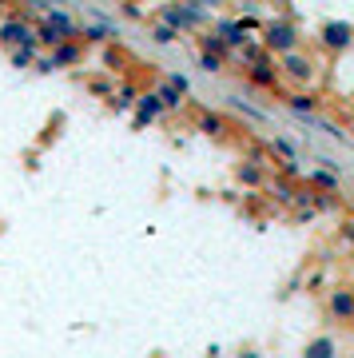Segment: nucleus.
<instances>
[{
	"label": "nucleus",
	"instance_id": "nucleus-1",
	"mask_svg": "<svg viewBox=\"0 0 354 358\" xmlns=\"http://www.w3.org/2000/svg\"><path fill=\"white\" fill-rule=\"evenodd\" d=\"M259 40H263V48L271 52V56H287V52L303 48V32H299V24H295V16H271V20H263V32H259Z\"/></svg>",
	"mask_w": 354,
	"mask_h": 358
},
{
	"label": "nucleus",
	"instance_id": "nucleus-2",
	"mask_svg": "<svg viewBox=\"0 0 354 358\" xmlns=\"http://www.w3.org/2000/svg\"><path fill=\"white\" fill-rule=\"evenodd\" d=\"M155 20L183 36V32H199V28L211 24V13H207V4H160Z\"/></svg>",
	"mask_w": 354,
	"mask_h": 358
},
{
	"label": "nucleus",
	"instance_id": "nucleus-3",
	"mask_svg": "<svg viewBox=\"0 0 354 358\" xmlns=\"http://www.w3.org/2000/svg\"><path fill=\"white\" fill-rule=\"evenodd\" d=\"M275 64H278L283 84H299V92H306L318 80V60H315V52H306V48H295L287 56H278Z\"/></svg>",
	"mask_w": 354,
	"mask_h": 358
},
{
	"label": "nucleus",
	"instance_id": "nucleus-4",
	"mask_svg": "<svg viewBox=\"0 0 354 358\" xmlns=\"http://www.w3.org/2000/svg\"><path fill=\"white\" fill-rule=\"evenodd\" d=\"M0 44H4L8 52H16V48H32V52H36V44H40L36 24H32V20H24L20 13L0 16Z\"/></svg>",
	"mask_w": 354,
	"mask_h": 358
},
{
	"label": "nucleus",
	"instance_id": "nucleus-5",
	"mask_svg": "<svg viewBox=\"0 0 354 358\" xmlns=\"http://www.w3.org/2000/svg\"><path fill=\"white\" fill-rule=\"evenodd\" d=\"M318 48L327 52V56H346L354 48V24L351 20H323L318 24Z\"/></svg>",
	"mask_w": 354,
	"mask_h": 358
},
{
	"label": "nucleus",
	"instance_id": "nucleus-6",
	"mask_svg": "<svg viewBox=\"0 0 354 358\" xmlns=\"http://www.w3.org/2000/svg\"><path fill=\"white\" fill-rule=\"evenodd\" d=\"M327 319L339 327H354V287H330L327 291Z\"/></svg>",
	"mask_w": 354,
	"mask_h": 358
},
{
	"label": "nucleus",
	"instance_id": "nucleus-7",
	"mask_svg": "<svg viewBox=\"0 0 354 358\" xmlns=\"http://www.w3.org/2000/svg\"><path fill=\"white\" fill-rule=\"evenodd\" d=\"M195 131L211 136V140H227L231 124H227V115L215 112V108H199V112H195Z\"/></svg>",
	"mask_w": 354,
	"mask_h": 358
},
{
	"label": "nucleus",
	"instance_id": "nucleus-8",
	"mask_svg": "<svg viewBox=\"0 0 354 358\" xmlns=\"http://www.w3.org/2000/svg\"><path fill=\"white\" fill-rule=\"evenodd\" d=\"M164 103H160V96H155L152 88L143 92V96H139V103H136V112H132V124H136V128H148V124H155V120H164Z\"/></svg>",
	"mask_w": 354,
	"mask_h": 358
},
{
	"label": "nucleus",
	"instance_id": "nucleus-9",
	"mask_svg": "<svg viewBox=\"0 0 354 358\" xmlns=\"http://www.w3.org/2000/svg\"><path fill=\"white\" fill-rule=\"evenodd\" d=\"M243 72H247V84H251V88H263V92H278V88H283V76H278L275 60L255 64V68H243Z\"/></svg>",
	"mask_w": 354,
	"mask_h": 358
},
{
	"label": "nucleus",
	"instance_id": "nucleus-10",
	"mask_svg": "<svg viewBox=\"0 0 354 358\" xmlns=\"http://www.w3.org/2000/svg\"><path fill=\"white\" fill-rule=\"evenodd\" d=\"M84 52H88V44L84 40H64L60 48H52V68H76V64H84Z\"/></svg>",
	"mask_w": 354,
	"mask_h": 358
},
{
	"label": "nucleus",
	"instance_id": "nucleus-11",
	"mask_svg": "<svg viewBox=\"0 0 354 358\" xmlns=\"http://www.w3.org/2000/svg\"><path fill=\"white\" fill-rule=\"evenodd\" d=\"M306 187L311 192H327V195H339V171H330V167H311L306 171Z\"/></svg>",
	"mask_w": 354,
	"mask_h": 358
},
{
	"label": "nucleus",
	"instance_id": "nucleus-12",
	"mask_svg": "<svg viewBox=\"0 0 354 358\" xmlns=\"http://www.w3.org/2000/svg\"><path fill=\"white\" fill-rule=\"evenodd\" d=\"M40 24L56 28L64 40H76V36H80V32H76V20H72V13H64V8H48V13L40 16Z\"/></svg>",
	"mask_w": 354,
	"mask_h": 358
},
{
	"label": "nucleus",
	"instance_id": "nucleus-13",
	"mask_svg": "<svg viewBox=\"0 0 354 358\" xmlns=\"http://www.w3.org/2000/svg\"><path fill=\"white\" fill-rule=\"evenodd\" d=\"M143 92H148V88H139L136 80H124V84L115 88V96H112V108H115V112H136V103H139Z\"/></svg>",
	"mask_w": 354,
	"mask_h": 358
},
{
	"label": "nucleus",
	"instance_id": "nucleus-14",
	"mask_svg": "<svg viewBox=\"0 0 354 358\" xmlns=\"http://www.w3.org/2000/svg\"><path fill=\"white\" fill-rule=\"evenodd\" d=\"M303 358H339V338L334 334H315L303 346Z\"/></svg>",
	"mask_w": 354,
	"mask_h": 358
},
{
	"label": "nucleus",
	"instance_id": "nucleus-15",
	"mask_svg": "<svg viewBox=\"0 0 354 358\" xmlns=\"http://www.w3.org/2000/svg\"><path fill=\"white\" fill-rule=\"evenodd\" d=\"M235 176H239V183L243 187H267V167L263 164H255V159H243L239 167H235Z\"/></svg>",
	"mask_w": 354,
	"mask_h": 358
},
{
	"label": "nucleus",
	"instance_id": "nucleus-16",
	"mask_svg": "<svg viewBox=\"0 0 354 358\" xmlns=\"http://www.w3.org/2000/svg\"><path fill=\"white\" fill-rule=\"evenodd\" d=\"M318 96L315 92H291V96H287V108H291L295 115H303V120H311V115H318Z\"/></svg>",
	"mask_w": 354,
	"mask_h": 358
},
{
	"label": "nucleus",
	"instance_id": "nucleus-17",
	"mask_svg": "<svg viewBox=\"0 0 354 358\" xmlns=\"http://www.w3.org/2000/svg\"><path fill=\"white\" fill-rule=\"evenodd\" d=\"M152 92H155V96H160V103H164V112H179V108L187 103V100H183V96H179L176 88H171V84H167L164 76H160V80H155V84H152Z\"/></svg>",
	"mask_w": 354,
	"mask_h": 358
},
{
	"label": "nucleus",
	"instance_id": "nucleus-18",
	"mask_svg": "<svg viewBox=\"0 0 354 358\" xmlns=\"http://www.w3.org/2000/svg\"><path fill=\"white\" fill-rule=\"evenodd\" d=\"M267 192H271V199H278V203H283V207H287V203H295V199H299V192H295V183H291V179H283V176L267 179Z\"/></svg>",
	"mask_w": 354,
	"mask_h": 358
},
{
	"label": "nucleus",
	"instance_id": "nucleus-19",
	"mask_svg": "<svg viewBox=\"0 0 354 358\" xmlns=\"http://www.w3.org/2000/svg\"><path fill=\"white\" fill-rule=\"evenodd\" d=\"M271 155H275V164H299V148L287 136H275L271 140Z\"/></svg>",
	"mask_w": 354,
	"mask_h": 358
},
{
	"label": "nucleus",
	"instance_id": "nucleus-20",
	"mask_svg": "<svg viewBox=\"0 0 354 358\" xmlns=\"http://www.w3.org/2000/svg\"><path fill=\"white\" fill-rule=\"evenodd\" d=\"M199 52H211V56H227V60H231V48H227V40L219 36L215 28H207V32L199 36Z\"/></svg>",
	"mask_w": 354,
	"mask_h": 358
},
{
	"label": "nucleus",
	"instance_id": "nucleus-21",
	"mask_svg": "<svg viewBox=\"0 0 354 358\" xmlns=\"http://www.w3.org/2000/svg\"><path fill=\"white\" fill-rule=\"evenodd\" d=\"M115 88H120V84H115L112 76H92V80H88V92H92V96H115Z\"/></svg>",
	"mask_w": 354,
	"mask_h": 358
},
{
	"label": "nucleus",
	"instance_id": "nucleus-22",
	"mask_svg": "<svg viewBox=\"0 0 354 358\" xmlns=\"http://www.w3.org/2000/svg\"><path fill=\"white\" fill-rule=\"evenodd\" d=\"M80 40H84V44H100V40H108V24H104V20H96V24H84Z\"/></svg>",
	"mask_w": 354,
	"mask_h": 358
},
{
	"label": "nucleus",
	"instance_id": "nucleus-23",
	"mask_svg": "<svg viewBox=\"0 0 354 358\" xmlns=\"http://www.w3.org/2000/svg\"><path fill=\"white\" fill-rule=\"evenodd\" d=\"M199 68H203V72H223V68H227V56H211V52H199Z\"/></svg>",
	"mask_w": 354,
	"mask_h": 358
},
{
	"label": "nucleus",
	"instance_id": "nucleus-24",
	"mask_svg": "<svg viewBox=\"0 0 354 358\" xmlns=\"http://www.w3.org/2000/svg\"><path fill=\"white\" fill-rule=\"evenodd\" d=\"M152 40H155V44H176L179 32H176V28H167V24H160V20H155V24H152Z\"/></svg>",
	"mask_w": 354,
	"mask_h": 358
},
{
	"label": "nucleus",
	"instance_id": "nucleus-25",
	"mask_svg": "<svg viewBox=\"0 0 354 358\" xmlns=\"http://www.w3.org/2000/svg\"><path fill=\"white\" fill-rule=\"evenodd\" d=\"M8 60H13L16 68H32L36 64V52L32 48H16V52H8Z\"/></svg>",
	"mask_w": 354,
	"mask_h": 358
},
{
	"label": "nucleus",
	"instance_id": "nucleus-26",
	"mask_svg": "<svg viewBox=\"0 0 354 358\" xmlns=\"http://www.w3.org/2000/svg\"><path fill=\"white\" fill-rule=\"evenodd\" d=\"M164 80H167V84H171V88L179 92V96H183V100L191 96V80L183 76V72H171V76H164Z\"/></svg>",
	"mask_w": 354,
	"mask_h": 358
},
{
	"label": "nucleus",
	"instance_id": "nucleus-27",
	"mask_svg": "<svg viewBox=\"0 0 354 358\" xmlns=\"http://www.w3.org/2000/svg\"><path fill=\"white\" fill-rule=\"evenodd\" d=\"M124 16H132V20H143V16H148V13H143L139 4H124Z\"/></svg>",
	"mask_w": 354,
	"mask_h": 358
},
{
	"label": "nucleus",
	"instance_id": "nucleus-28",
	"mask_svg": "<svg viewBox=\"0 0 354 358\" xmlns=\"http://www.w3.org/2000/svg\"><path fill=\"white\" fill-rule=\"evenodd\" d=\"M339 239H342L346 247H354V223H346V227L339 231Z\"/></svg>",
	"mask_w": 354,
	"mask_h": 358
},
{
	"label": "nucleus",
	"instance_id": "nucleus-29",
	"mask_svg": "<svg viewBox=\"0 0 354 358\" xmlns=\"http://www.w3.org/2000/svg\"><path fill=\"white\" fill-rule=\"evenodd\" d=\"M235 358H267V355H263V350H259V346H243V350H239V355H235Z\"/></svg>",
	"mask_w": 354,
	"mask_h": 358
},
{
	"label": "nucleus",
	"instance_id": "nucleus-30",
	"mask_svg": "<svg viewBox=\"0 0 354 358\" xmlns=\"http://www.w3.org/2000/svg\"><path fill=\"white\" fill-rule=\"evenodd\" d=\"M351 358H354V355H351Z\"/></svg>",
	"mask_w": 354,
	"mask_h": 358
}]
</instances>
